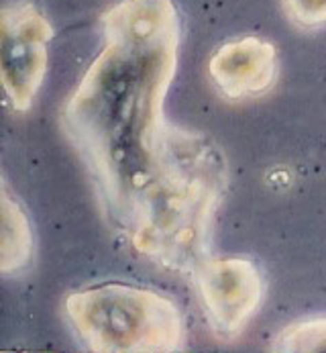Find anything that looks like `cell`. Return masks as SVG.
Masks as SVG:
<instances>
[{"instance_id": "277c9868", "label": "cell", "mask_w": 326, "mask_h": 353, "mask_svg": "<svg viewBox=\"0 0 326 353\" xmlns=\"http://www.w3.org/2000/svg\"><path fill=\"white\" fill-rule=\"evenodd\" d=\"M192 280L213 331L222 339L237 337L263 303V276L243 257H208Z\"/></svg>"}, {"instance_id": "52a82bcc", "label": "cell", "mask_w": 326, "mask_h": 353, "mask_svg": "<svg viewBox=\"0 0 326 353\" xmlns=\"http://www.w3.org/2000/svg\"><path fill=\"white\" fill-rule=\"evenodd\" d=\"M273 352H326V316L287 325L273 341Z\"/></svg>"}, {"instance_id": "ba28073f", "label": "cell", "mask_w": 326, "mask_h": 353, "mask_svg": "<svg viewBox=\"0 0 326 353\" xmlns=\"http://www.w3.org/2000/svg\"><path fill=\"white\" fill-rule=\"evenodd\" d=\"M290 19L304 27L314 29L326 23V0H283Z\"/></svg>"}, {"instance_id": "3957f363", "label": "cell", "mask_w": 326, "mask_h": 353, "mask_svg": "<svg viewBox=\"0 0 326 353\" xmlns=\"http://www.w3.org/2000/svg\"><path fill=\"white\" fill-rule=\"evenodd\" d=\"M54 29L31 0H12L0 17V78L14 110H29L43 86Z\"/></svg>"}, {"instance_id": "5b68a950", "label": "cell", "mask_w": 326, "mask_h": 353, "mask_svg": "<svg viewBox=\"0 0 326 353\" xmlns=\"http://www.w3.org/2000/svg\"><path fill=\"white\" fill-rule=\"evenodd\" d=\"M208 74L222 97L245 101L265 94L277 80V51L259 37H243L218 48Z\"/></svg>"}, {"instance_id": "6da1fadb", "label": "cell", "mask_w": 326, "mask_h": 353, "mask_svg": "<svg viewBox=\"0 0 326 353\" xmlns=\"http://www.w3.org/2000/svg\"><path fill=\"white\" fill-rule=\"evenodd\" d=\"M102 50L65 101L61 127L114 231L184 276L210 257L228 172L217 145L165 117L180 59L173 0H122L102 14Z\"/></svg>"}, {"instance_id": "8992f818", "label": "cell", "mask_w": 326, "mask_h": 353, "mask_svg": "<svg viewBox=\"0 0 326 353\" xmlns=\"http://www.w3.org/2000/svg\"><path fill=\"white\" fill-rule=\"evenodd\" d=\"M0 216H2V257L0 268L2 274H19L27 270L33 257V231L31 223L21 208V204L14 201L6 186H2V204H0Z\"/></svg>"}, {"instance_id": "7a4b0ae2", "label": "cell", "mask_w": 326, "mask_h": 353, "mask_svg": "<svg viewBox=\"0 0 326 353\" xmlns=\"http://www.w3.org/2000/svg\"><path fill=\"white\" fill-rule=\"evenodd\" d=\"M80 341L96 353H169L186 347V323L171 299L131 284H100L65 299Z\"/></svg>"}]
</instances>
